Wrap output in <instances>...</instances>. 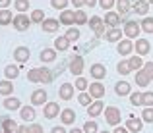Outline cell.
<instances>
[{"label": "cell", "mask_w": 153, "mask_h": 133, "mask_svg": "<svg viewBox=\"0 0 153 133\" xmlns=\"http://www.w3.org/2000/svg\"><path fill=\"white\" fill-rule=\"evenodd\" d=\"M87 21H89V19H87V14L83 10H76L74 12V23L76 25H85Z\"/></svg>", "instance_id": "obj_32"}, {"label": "cell", "mask_w": 153, "mask_h": 133, "mask_svg": "<svg viewBox=\"0 0 153 133\" xmlns=\"http://www.w3.org/2000/svg\"><path fill=\"white\" fill-rule=\"evenodd\" d=\"M43 104H47V91L37 89L31 93V106H43Z\"/></svg>", "instance_id": "obj_6"}, {"label": "cell", "mask_w": 153, "mask_h": 133, "mask_svg": "<svg viewBox=\"0 0 153 133\" xmlns=\"http://www.w3.org/2000/svg\"><path fill=\"white\" fill-rule=\"evenodd\" d=\"M74 87L78 89L79 93H83V91H87V89H89V81H87V79H83L82 75H79L78 79H76V83H74Z\"/></svg>", "instance_id": "obj_39"}, {"label": "cell", "mask_w": 153, "mask_h": 133, "mask_svg": "<svg viewBox=\"0 0 153 133\" xmlns=\"http://www.w3.org/2000/svg\"><path fill=\"white\" fill-rule=\"evenodd\" d=\"M68 133H85V131H83V129H76V127H74V129H70Z\"/></svg>", "instance_id": "obj_58"}, {"label": "cell", "mask_w": 153, "mask_h": 133, "mask_svg": "<svg viewBox=\"0 0 153 133\" xmlns=\"http://www.w3.org/2000/svg\"><path fill=\"white\" fill-rule=\"evenodd\" d=\"M51 6L54 8V10H66L68 0H51Z\"/></svg>", "instance_id": "obj_46"}, {"label": "cell", "mask_w": 153, "mask_h": 133, "mask_svg": "<svg viewBox=\"0 0 153 133\" xmlns=\"http://www.w3.org/2000/svg\"><path fill=\"white\" fill-rule=\"evenodd\" d=\"M99 133H108V131H99Z\"/></svg>", "instance_id": "obj_60"}, {"label": "cell", "mask_w": 153, "mask_h": 133, "mask_svg": "<svg viewBox=\"0 0 153 133\" xmlns=\"http://www.w3.org/2000/svg\"><path fill=\"white\" fill-rule=\"evenodd\" d=\"M60 25H62V23H60V19H56V18H47L45 21L41 23V27H43L45 33H54V31H58Z\"/></svg>", "instance_id": "obj_11"}, {"label": "cell", "mask_w": 153, "mask_h": 133, "mask_svg": "<svg viewBox=\"0 0 153 133\" xmlns=\"http://www.w3.org/2000/svg\"><path fill=\"white\" fill-rule=\"evenodd\" d=\"M149 83H151V79L146 75V71H143V70L136 71V85H138V87H147Z\"/></svg>", "instance_id": "obj_27"}, {"label": "cell", "mask_w": 153, "mask_h": 133, "mask_svg": "<svg viewBox=\"0 0 153 133\" xmlns=\"http://www.w3.org/2000/svg\"><path fill=\"white\" fill-rule=\"evenodd\" d=\"M87 23H89V29H93V31H97L99 29V27H101L103 25V18H99V15H93V18H91L89 19V21H87Z\"/></svg>", "instance_id": "obj_43"}, {"label": "cell", "mask_w": 153, "mask_h": 133, "mask_svg": "<svg viewBox=\"0 0 153 133\" xmlns=\"http://www.w3.org/2000/svg\"><path fill=\"white\" fill-rule=\"evenodd\" d=\"M89 75L95 81H101V79L107 77V68H105L103 64H93V66L89 68Z\"/></svg>", "instance_id": "obj_8"}, {"label": "cell", "mask_w": 153, "mask_h": 133, "mask_svg": "<svg viewBox=\"0 0 153 133\" xmlns=\"http://www.w3.org/2000/svg\"><path fill=\"white\" fill-rule=\"evenodd\" d=\"M130 104L132 106H142L143 104V93H130Z\"/></svg>", "instance_id": "obj_36"}, {"label": "cell", "mask_w": 153, "mask_h": 133, "mask_svg": "<svg viewBox=\"0 0 153 133\" xmlns=\"http://www.w3.org/2000/svg\"><path fill=\"white\" fill-rule=\"evenodd\" d=\"M29 18H31V21H33V23H43V21L47 19V18H45V12H43V10H33Z\"/></svg>", "instance_id": "obj_37"}, {"label": "cell", "mask_w": 153, "mask_h": 133, "mask_svg": "<svg viewBox=\"0 0 153 133\" xmlns=\"http://www.w3.org/2000/svg\"><path fill=\"white\" fill-rule=\"evenodd\" d=\"M4 108H6V110H19V108H22V102H19V98L8 96V98H4Z\"/></svg>", "instance_id": "obj_28"}, {"label": "cell", "mask_w": 153, "mask_h": 133, "mask_svg": "<svg viewBox=\"0 0 153 133\" xmlns=\"http://www.w3.org/2000/svg\"><path fill=\"white\" fill-rule=\"evenodd\" d=\"M103 110H105L103 100H95L93 104H89V106H87V114H89L91 118H97L99 114H103Z\"/></svg>", "instance_id": "obj_19"}, {"label": "cell", "mask_w": 153, "mask_h": 133, "mask_svg": "<svg viewBox=\"0 0 153 133\" xmlns=\"http://www.w3.org/2000/svg\"><path fill=\"white\" fill-rule=\"evenodd\" d=\"M85 133H97L99 129V126H97V122H93V120H87L85 123H83V127H82Z\"/></svg>", "instance_id": "obj_42"}, {"label": "cell", "mask_w": 153, "mask_h": 133, "mask_svg": "<svg viewBox=\"0 0 153 133\" xmlns=\"http://www.w3.org/2000/svg\"><path fill=\"white\" fill-rule=\"evenodd\" d=\"M147 2H149V4H151V6H153V0H147Z\"/></svg>", "instance_id": "obj_59"}, {"label": "cell", "mask_w": 153, "mask_h": 133, "mask_svg": "<svg viewBox=\"0 0 153 133\" xmlns=\"http://www.w3.org/2000/svg\"><path fill=\"white\" fill-rule=\"evenodd\" d=\"M140 27H142L143 33H153V18H143L142 21H140Z\"/></svg>", "instance_id": "obj_35"}, {"label": "cell", "mask_w": 153, "mask_h": 133, "mask_svg": "<svg viewBox=\"0 0 153 133\" xmlns=\"http://www.w3.org/2000/svg\"><path fill=\"white\" fill-rule=\"evenodd\" d=\"M29 58H31V52H29V48H27V46H18L14 50V60L18 64H25Z\"/></svg>", "instance_id": "obj_9"}, {"label": "cell", "mask_w": 153, "mask_h": 133, "mask_svg": "<svg viewBox=\"0 0 153 133\" xmlns=\"http://www.w3.org/2000/svg\"><path fill=\"white\" fill-rule=\"evenodd\" d=\"M112 133H130V131H128L126 127H120V126H118V127H116V129L112 131Z\"/></svg>", "instance_id": "obj_56"}, {"label": "cell", "mask_w": 153, "mask_h": 133, "mask_svg": "<svg viewBox=\"0 0 153 133\" xmlns=\"http://www.w3.org/2000/svg\"><path fill=\"white\" fill-rule=\"evenodd\" d=\"M54 48L58 52H66L68 48H70V41H68L66 35H64V37H56L54 39Z\"/></svg>", "instance_id": "obj_24"}, {"label": "cell", "mask_w": 153, "mask_h": 133, "mask_svg": "<svg viewBox=\"0 0 153 133\" xmlns=\"http://www.w3.org/2000/svg\"><path fill=\"white\" fill-rule=\"evenodd\" d=\"M27 79L31 83H43V71L41 68H33V70L27 71Z\"/></svg>", "instance_id": "obj_25"}, {"label": "cell", "mask_w": 153, "mask_h": 133, "mask_svg": "<svg viewBox=\"0 0 153 133\" xmlns=\"http://www.w3.org/2000/svg\"><path fill=\"white\" fill-rule=\"evenodd\" d=\"M12 93H14V83H12L10 79L0 81V95L2 96H12Z\"/></svg>", "instance_id": "obj_26"}, {"label": "cell", "mask_w": 153, "mask_h": 133, "mask_svg": "<svg viewBox=\"0 0 153 133\" xmlns=\"http://www.w3.org/2000/svg\"><path fill=\"white\" fill-rule=\"evenodd\" d=\"M114 4H116V0H99V6H101L103 10H111Z\"/></svg>", "instance_id": "obj_49"}, {"label": "cell", "mask_w": 153, "mask_h": 133, "mask_svg": "<svg viewBox=\"0 0 153 133\" xmlns=\"http://www.w3.org/2000/svg\"><path fill=\"white\" fill-rule=\"evenodd\" d=\"M116 71H118L120 75H128L132 71V66H130V62H118V66H116Z\"/></svg>", "instance_id": "obj_38"}, {"label": "cell", "mask_w": 153, "mask_h": 133, "mask_svg": "<svg viewBox=\"0 0 153 133\" xmlns=\"http://www.w3.org/2000/svg\"><path fill=\"white\" fill-rule=\"evenodd\" d=\"M72 4H74L78 10H82V6H85V0H72Z\"/></svg>", "instance_id": "obj_51"}, {"label": "cell", "mask_w": 153, "mask_h": 133, "mask_svg": "<svg viewBox=\"0 0 153 133\" xmlns=\"http://www.w3.org/2000/svg\"><path fill=\"white\" fill-rule=\"evenodd\" d=\"M51 133H66V129H64L62 126H56V127H52Z\"/></svg>", "instance_id": "obj_53"}, {"label": "cell", "mask_w": 153, "mask_h": 133, "mask_svg": "<svg viewBox=\"0 0 153 133\" xmlns=\"http://www.w3.org/2000/svg\"><path fill=\"white\" fill-rule=\"evenodd\" d=\"M18 127L19 126L12 118H2V120H0V133H16Z\"/></svg>", "instance_id": "obj_10"}, {"label": "cell", "mask_w": 153, "mask_h": 133, "mask_svg": "<svg viewBox=\"0 0 153 133\" xmlns=\"http://www.w3.org/2000/svg\"><path fill=\"white\" fill-rule=\"evenodd\" d=\"M60 106H58V102H47L45 104V108H43V114H45V118L47 120H52V118H56V116H60Z\"/></svg>", "instance_id": "obj_7"}, {"label": "cell", "mask_w": 153, "mask_h": 133, "mask_svg": "<svg viewBox=\"0 0 153 133\" xmlns=\"http://www.w3.org/2000/svg\"><path fill=\"white\" fill-rule=\"evenodd\" d=\"M114 93L118 96H126V95H130V93H132V85L128 81H118L114 85Z\"/></svg>", "instance_id": "obj_22"}, {"label": "cell", "mask_w": 153, "mask_h": 133, "mask_svg": "<svg viewBox=\"0 0 153 133\" xmlns=\"http://www.w3.org/2000/svg\"><path fill=\"white\" fill-rule=\"evenodd\" d=\"M14 8L19 14H25L27 8H29V0H14Z\"/></svg>", "instance_id": "obj_41"}, {"label": "cell", "mask_w": 153, "mask_h": 133, "mask_svg": "<svg viewBox=\"0 0 153 133\" xmlns=\"http://www.w3.org/2000/svg\"><path fill=\"white\" fill-rule=\"evenodd\" d=\"M128 62H130V66H132V70H142L143 68V60H142V56H130V60H128Z\"/></svg>", "instance_id": "obj_40"}, {"label": "cell", "mask_w": 153, "mask_h": 133, "mask_svg": "<svg viewBox=\"0 0 153 133\" xmlns=\"http://www.w3.org/2000/svg\"><path fill=\"white\" fill-rule=\"evenodd\" d=\"M29 133H43V126H39V123H31V126H29Z\"/></svg>", "instance_id": "obj_50"}, {"label": "cell", "mask_w": 153, "mask_h": 133, "mask_svg": "<svg viewBox=\"0 0 153 133\" xmlns=\"http://www.w3.org/2000/svg\"><path fill=\"white\" fill-rule=\"evenodd\" d=\"M140 31H142V27H140V23L134 21V19H128V21L124 23V35H126L130 41L136 39V37H140Z\"/></svg>", "instance_id": "obj_3"}, {"label": "cell", "mask_w": 153, "mask_h": 133, "mask_svg": "<svg viewBox=\"0 0 153 133\" xmlns=\"http://www.w3.org/2000/svg\"><path fill=\"white\" fill-rule=\"evenodd\" d=\"M16 133H29V126H19Z\"/></svg>", "instance_id": "obj_54"}, {"label": "cell", "mask_w": 153, "mask_h": 133, "mask_svg": "<svg viewBox=\"0 0 153 133\" xmlns=\"http://www.w3.org/2000/svg\"><path fill=\"white\" fill-rule=\"evenodd\" d=\"M116 52H118L120 56H128L134 52V43L130 41V39H122V41L118 43V48H116Z\"/></svg>", "instance_id": "obj_13"}, {"label": "cell", "mask_w": 153, "mask_h": 133, "mask_svg": "<svg viewBox=\"0 0 153 133\" xmlns=\"http://www.w3.org/2000/svg\"><path fill=\"white\" fill-rule=\"evenodd\" d=\"M60 122H62V126H72L76 122V112L72 108H64L60 112Z\"/></svg>", "instance_id": "obj_15"}, {"label": "cell", "mask_w": 153, "mask_h": 133, "mask_svg": "<svg viewBox=\"0 0 153 133\" xmlns=\"http://www.w3.org/2000/svg\"><path fill=\"white\" fill-rule=\"evenodd\" d=\"M31 18H27L25 14H18V15H14V21H12V25H14V29L16 31H27L31 27Z\"/></svg>", "instance_id": "obj_2"}, {"label": "cell", "mask_w": 153, "mask_h": 133, "mask_svg": "<svg viewBox=\"0 0 153 133\" xmlns=\"http://www.w3.org/2000/svg\"><path fill=\"white\" fill-rule=\"evenodd\" d=\"M105 33H107V31H105V23H103V25L101 27H99V29L97 31H95V37H103V35Z\"/></svg>", "instance_id": "obj_52"}, {"label": "cell", "mask_w": 153, "mask_h": 133, "mask_svg": "<svg viewBox=\"0 0 153 133\" xmlns=\"http://www.w3.org/2000/svg\"><path fill=\"white\" fill-rule=\"evenodd\" d=\"M95 4H97V0H85V6H89V8H93Z\"/></svg>", "instance_id": "obj_57"}, {"label": "cell", "mask_w": 153, "mask_h": 133, "mask_svg": "<svg viewBox=\"0 0 153 133\" xmlns=\"http://www.w3.org/2000/svg\"><path fill=\"white\" fill-rule=\"evenodd\" d=\"M19 116L23 122H33L35 120V108L33 106H22L19 108Z\"/></svg>", "instance_id": "obj_23"}, {"label": "cell", "mask_w": 153, "mask_h": 133, "mask_svg": "<svg viewBox=\"0 0 153 133\" xmlns=\"http://www.w3.org/2000/svg\"><path fill=\"white\" fill-rule=\"evenodd\" d=\"M10 4H12V0H0V8H2V10H4V8H8Z\"/></svg>", "instance_id": "obj_55"}, {"label": "cell", "mask_w": 153, "mask_h": 133, "mask_svg": "<svg viewBox=\"0 0 153 133\" xmlns=\"http://www.w3.org/2000/svg\"><path fill=\"white\" fill-rule=\"evenodd\" d=\"M78 102L82 104V106H89V104H93V96H91L87 91H83V93L78 95Z\"/></svg>", "instance_id": "obj_34"}, {"label": "cell", "mask_w": 153, "mask_h": 133, "mask_svg": "<svg viewBox=\"0 0 153 133\" xmlns=\"http://www.w3.org/2000/svg\"><path fill=\"white\" fill-rule=\"evenodd\" d=\"M83 68H85V62H83V56H74V58L70 60V73L76 75V77H79L83 71Z\"/></svg>", "instance_id": "obj_4"}, {"label": "cell", "mask_w": 153, "mask_h": 133, "mask_svg": "<svg viewBox=\"0 0 153 133\" xmlns=\"http://www.w3.org/2000/svg\"><path fill=\"white\" fill-rule=\"evenodd\" d=\"M105 25H108L112 29V27H118V23H120V14L118 12H107L105 14Z\"/></svg>", "instance_id": "obj_18"}, {"label": "cell", "mask_w": 153, "mask_h": 133, "mask_svg": "<svg viewBox=\"0 0 153 133\" xmlns=\"http://www.w3.org/2000/svg\"><path fill=\"white\" fill-rule=\"evenodd\" d=\"M142 70L146 71V75H147L149 79H153V62H146V64H143V68H142Z\"/></svg>", "instance_id": "obj_48"}, {"label": "cell", "mask_w": 153, "mask_h": 133, "mask_svg": "<svg viewBox=\"0 0 153 133\" xmlns=\"http://www.w3.org/2000/svg\"><path fill=\"white\" fill-rule=\"evenodd\" d=\"M14 21V15H12V12L8 10V8H4V10H0V25H8V23Z\"/></svg>", "instance_id": "obj_33"}, {"label": "cell", "mask_w": 153, "mask_h": 133, "mask_svg": "<svg viewBox=\"0 0 153 133\" xmlns=\"http://www.w3.org/2000/svg\"><path fill=\"white\" fill-rule=\"evenodd\" d=\"M142 120L147 123H153V108H146V110L142 112Z\"/></svg>", "instance_id": "obj_47"}, {"label": "cell", "mask_w": 153, "mask_h": 133, "mask_svg": "<svg viewBox=\"0 0 153 133\" xmlns=\"http://www.w3.org/2000/svg\"><path fill=\"white\" fill-rule=\"evenodd\" d=\"M143 106H146V108H153V91L143 93Z\"/></svg>", "instance_id": "obj_45"}, {"label": "cell", "mask_w": 153, "mask_h": 133, "mask_svg": "<svg viewBox=\"0 0 153 133\" xmlns=\"http://www.w3.org/2000/svg\"><path fill=\"white\" fill-rule=\"evenodd\" d=\"M66 37H68V41H78V39H79V29H78V27H70V29H68L66 31Z\"/></svg>", "instance_id": "obj_44"}, {"label": "cell", "mask_w": 153, "mask_h": 133, "mask_svg": "<svg viewBox=\"0 0 153 133\" xmlns=\"http://www.w3.org/2000/svg\"><path fill=\"white\" fill-rule=\"evenodd\" d=\"M142 127H143V120L142 118H128L126 129L130 131V133H140V131H142Z\"/></svg>", "instance_id": "obj_16"}, {"label": "cell", "mask_w": 153, "mask_h": 133, "mask_svg": "<svg viewBox=\"0 0 153 133\" xmlns=\"http://www.w3.org/2000/svg\"><path fill=\"white\" fill-rule=\"evenodd\" d=\"M89 95L95 100H101L105 96V85L103 83H89Z\"/></svg>", "instance_id": "obj_17"}, {"label": "cell", "mask_w": 153, "mask_h": 133, "mask_svg": "<svg viewBox=\"0 0 153 133\" xmlns=\"http://www.w3.org/2000/svg\"><path fill=\"white\" fill-rule=\"evenodd\" d=\"M124 35V31H120L118 27H112V29H108L107 33H105V39H107L108 43H120V37Z\"/></svg>", "instance_id": "obj_21"}, {"label": "cell", "mask_w": 153, "mask_h": 133, "mask_svg": "<svg viewBox=\"0 0 153 133\" xmlns=\"http://www.w3.org/2000/svg\"><path fill=\"white\" fill-rule=\"evenodd\" d=\"M4 75H6V79H10V81H12V79H16L19 75V68L16 66V64H10V66L4 68Z\"/></svg>", "instance_id": "obj_30"}, {"label": "cell", "mask_w": 153, "mask_h": 133, "mask_svg": "<svg viewBox=\"0 0 153 133\" xmlns=\"http://www.w3.org/2000/svg\"><path fill=\"white\" fill-rule=\"evenodd\" d=\"M134 50L138 52V56H146V54L151 52V43L147 41V39H136Z\"/></svg>", "instance_id": "obj_5"}, {"label": "cell", "mask_w": 153, "mask_h": 133, "mask_svg": "<svg viewBox=\"0 0 153 133\" xmlns=\"http://www.w3.org/2000/svg\"><path fill=\"white\" fill-rule=\"evenodd\" d=\"M132 10L138 15H146L147 10H149V2H147V0H136V2L132 4Z\"/></svg>", "instance_id": "obj_20"}, {"label": "cell", "mask_w": 153, "mask_h": 133, "mask_svg": "<svg viewBox=\"0 0 153 133\" xmlns=\"http://www.w3.org/2000/svg\"><path fill=\"white\" fill-rule=\"evenodd\" d=\"M116 8H118L120 15H126L128 12L132 10V2L130 0H116Z\"/></svg>", "instance_id": "obj_31"}, {"label": "cell", "mask_w": 153, "mask_h": 133, "mask_svg": "<svg viewBox=\"0 0 153 133\" xmlns=\"http://www.w3.org/2000/svg\"><path fill=\"white\" fill-rule=\"evenodd\" d=\"M58 96L62 100H72L74 98V85L72 83H62L58 87Z\"/></svg>", "instance_id": "obj_12"}, {"label": "cell", "mask_w": 153, "mask_h": 133, "mask_svg": "<svg viewBox=\"0 0 153 133\" xmlns=\"http://www.w3.org/2000/svg\"><path fill=\"white\" fill-rule=\"evenodd\" d=\"M60 23L62 25H72L74 23V10H62V14H60Z\"/></svg>", "instance_id": "obj_29"}, {"label": "cell", "mask_w": 153, "mask_h": 133, "mask_svg": "<svg viewBox=\"0 0 153 133\" xmlns=\"http://www.w3.org/2000/svg\"><path fill=\"white\" fill-rule=\"evenodd\" d=\"M120 118H122V114H120V110L116 106H107L105 108V122H107L108 126H118Z\"/></svg>", "instance_id": "obj_1"}, {"label": "cell", "mask_w": 153, "mask_h": 133, "mask_svg": "<svg viewBox=\"0 0 153 133\" xmlns=\"http://www.w3.org/2000/svg\"><path fill=\"white\" fill-rule=\"evenodd\" d=\"M56 48H43L41 50V54H39V60H41L43 64H51V62H54L56 60Z\"/></svg>", "instance_id": "obj_14"}]
</instances>
